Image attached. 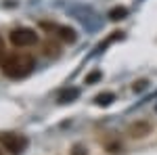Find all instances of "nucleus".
Segmentation results:
<instances>
[{"label": "nucleus", "instance_id": "obj_1", "mask_svg": "<svg viewBox=\"0 0 157 155\" xmlns=\"http://www.w3.org/2000/svg\"><path fill=\"white\" fill-rule=\"evenodd\" d=\"M0 69L6 78L13 80H19L29 76L34 69V57L25 55V52H9V55H2L0 57Z\"/></svg>", "mask_w": 157, "mask_h": 155}, {"label": "nucleus", "instance_id": "obj_2", "mask_svg": "<svg viewBox=\"0 0 157 155\" xmlns=\"http://www.w3.org/2000/svg\"><path fill=\"white\" fill-rule=\"evenodd\" d=\"M0 145L13 155H21L27 149V136L19 132H2L0 134Z\"/></svg>", "mask_w": 157, "mask_h": 155}, {"label": "nucleus", "instance_id": "obj_3", "mask_svg": "<svg viewBox=\"0 0 157 155\" xmlns=\"http://www.w3.org/2000/svg\"><path fill=\"white\" fill-rule=\"evenodd\" d=\"M11 42L19 48L32 46V44L38 42V34L34 29H29V27H15L11 32Z\"/></svg>", "mask_w": 157, "mask_h": 155}, {"label": "nucleus", "instance_id": "obj_4", "mask_svg": "<svg viewBox=\"0 0 157 155\" xmlns=\"http://www.w3.org/2000/svg\"><path fill=\"white\" fill-rule=\"evenodd\" d=\"M78 95H80L78 88H65V90H61V92H59L57 101H59V103H71V101L78 99Z\"/></svg>", "mask_w": 157, "mask_h": 155}, {"label": "nucleus", "instance_id": "obj_5", "mask_svg": "<svg viewBox=\"0 0 157 155\" xmlns=\"http://www.w3.org/2000/svg\"><path fill=\"white\" fill-rule=\"evenodd\" d=\"M55 32H57V36L61 40H65V42H75V32H73L71 27H55Z\"/></svg>", "mask_w": 157, "mask_h": 155}, {"label": "nucleus", "instance_id": "obj_6", "mask_svg": "<svg viewBox=\"0 0 157 155\" xmlns=\"http://www.w3.org/2000/svg\"><path fill=\"white\" fill-rule=\"evenodd\" d=\"M147 132H149V124H136V126H130V136H134V138H143Z\"/></svg>", "mask_w": 157, "mask_h": 155}, {"label": "nucleus", "instance_id": "obj_7", "mask_svg": "<svg viewBox=\"0 0 157 155\" xmlns=\"http://www.w3.org/2000/svg\"><path fill=\"white\" fill-rule=\"evenodd\" d=\"M126 15H128V9H126V6H115V9L109 11V19H111V21H120Z\"/></svg>", "mask_w": 157, "mask_h": 155}, {"label": "nucleus", "instance_id": "obj_8", "mask_svg": "<svg viewBox=\"0 0 157 155\" xmlns=\"http://www.w3.org/2000/svg\"><path fill=\"white\" fill-rule=\"evenodd\" d=\"M94 101H97V105H109V103L113 101V95H111V92H105V95H98Z\"/></svg>", "mask_w": 157, "mask_h": 155}, {"label": "nucleus", "instance_id": "obj_9", "mask_svg": "<svg viewBox=\"0 0 157 155\" xmlns=\"http://www.w3.org/2000/svg\"><path fill=\"white\" fill-rule=\"evenodd\" d=\"M44 48H46V55H59V50H57V46H55V44H50V42H48V44H46Z\"/></svg>", "mask_w": 157, "mask_h": 155}, {"label": "nucleus", "instance_id": "obj_10", "mask_svg": "<svg viewBox=\"0 0 157 155\" xmlns=\"http://www.w3.org/2000/svg\"><path fill=\"white\" fill-rule=\"evenodd\" d=\"M98 78H101V73H98V72H94V73H90V76L86 78V82L90 84V82H94V80H98Z\"/></svg>", "mask_w": 157, "mask_h": 155}, {"label": "nucleus", "instance_id": "obj_11", "mask_svg": "<svg viewBox=\"0 0 157 155\" xmlns=\"http://www.w3.org/2000/svg\"><path fill=\"white\" fill-rule=\"evenodd\" d=\"M0 50H2V38H0Z\"/></svg>", "mask_w": 157, "mask_h": 155}]
</instances>
